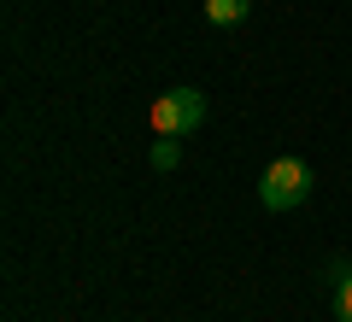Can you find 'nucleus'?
<instances>
[{
  "label": "nucleus",
  "mask_w": 352,
  "mask_h": 322,
  "mask_svg": "<svg viewBox=\"0 0 352 322\" xmlns=\"http://www.w3.org/2000/svg\"><path fill=\"white\" fill-rule=\"evenodd\" d=\"M329 287H335V293H329L335 317H340V322H352V264H346V258L329 264Z\"/></svg>",
  "instance_id": "obj_3"
},
{
  "label": "nucleus",
  "mask_w": 352,
  "mask_h": 322,
  "mask_svg": "<svg viewBox=\"0 0 352 322\" xmlns=\"http://www.w3.org/2000/svg\"><path fill=\"white\" fill-rule=\"evenodd\" d=\"M153 135H194V129L206 124V94L200 88H164L159 100H153V112H147Z\"/></svg>",
  "instance_id": "obj_2"
},
{
  "label": "nucleus",
  "mask_w": 352,
  "mask_h": 322,
  "mask_svg": "<svg viewBox=\"0 0 352 322\" xmlns=\"http://www.w3.org/2000/svg\"><path fill=\"white\" fill-rule=\"evenodd\" d=\"M305 194H311V164L305 159H270L258 176V199L264 211H294L305 205Z\"/></svg>",
  "instance_id": "obj_1"
},
{
  "label": "nucleus",
  "mask_w": 352,
  "mask_h": 322,
  "mask_svg": "<svg viewBox=\"0 0 352 322\" xmlns=\"http://www.w3.org/2000/svg\"><path fill=\"white\" fill-rule=\"evenodd\" d=\"M252 12V0H206V18H212L217 30H229V24H241V18Z\"/></svg>",
  "instance_id": "obj_4"
},
{
  "label": "nucleus",
  "mask_w": 352,
  "mask_h": 322,
  "mask_svg": "<svg viewBox=\"0 0 352 322\" xmlns=\"http://www.w3.org/2000/svg\"><path fill=\"white\" fill-rule=\"evenodd\" d=\"M147 159H153V170H176V164H182V141H176V135H159Z\"/></svg>",
  "instance_id": "obj_5"
}]
</instances>
